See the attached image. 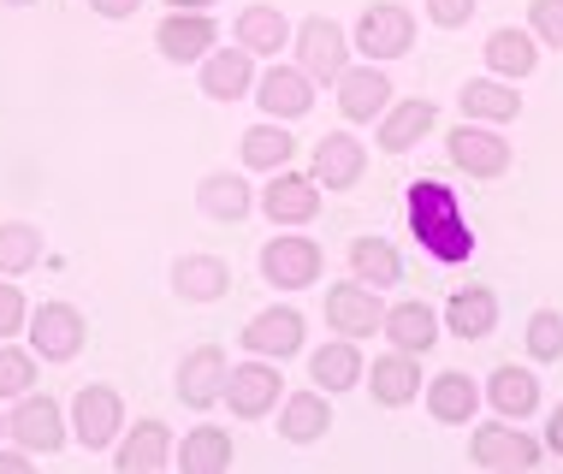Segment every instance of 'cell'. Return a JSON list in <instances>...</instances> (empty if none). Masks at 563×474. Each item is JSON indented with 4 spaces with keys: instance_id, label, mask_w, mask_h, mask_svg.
Here are the masks:
<instances>
[{
    "instance_id": "cell-40",
    "label": "cell",
    "mask_w": 563,
    "mask_h": 474,
    "mask_svg": "<svg viewBox=\"0 0 563 474\" xmlns=\"http://www.w3.org/2000/svg\"><path fill=\"white\" fill-rule=\"evenodd\" d=\"M528 19H534V36L540 42L563 48V0H534V7H528Z\"/></svg>"
},
{
    "instance_id": "cell-15",
    "label": "cell",
    "mask_w": 563,
    "mask_h": 474,
    "mask_svg": "<svg viewBox=\"0 0 563 474\" xmlns=\"http://www.w3.org/2000/svg\"><path fill=\"white\" fill-rule=\"evenodd\" d=\"M243 344H250L255 356H297V350H302V315L297 309L255 315L250 327H243Z\"/></svg>"
},
{
    "instance_id": "cell-32",
    "label": "cell",
    "mask_w": 563,
    "mask_h": 474,
    "mask_svg": "<svg viewBox=\"0 0 563 474\" xmlns=\"http://www.w3.org/2000/svg\"><path fill=\"white\" fill-rule=\"evenodd\" d=\"M285 36H291V30H285L279 7H243V12H238V42H243L250 54H279Z\"/></svg>"
},
{
    "instance_id": "cell-18",
    "label": "cell",
    "mask_w": 563,
    "mask_h": 474,
    "mask_svg": "<svg viewBox=\"0 0 563 474\" xmlns=\"http://www.w3.org/2000/svg\"><path fill=\"white\" fill-rule=\"evenodd\" d=\"M309 84H314L309 71L273 66L267 78L255 84V101H262V107H267L273 119H302V113H309V107H314V101H309Z\"/></svg>"
},
{
    "instance_id": "cell-22",
    "label": "cell",
    "mask_w": 563,
    "mask_h": 474,
    "mask_svg": "<svg viewBox=\"0 0 563 474\" xmlns=\"http://www.w3.org/2000/svg\"><path fill=\"white\" fill-rule=\"evenodd\" d=\"M433 101H404V107H391L386 119H379V148L386 155H404V148H416L421 136L433 131Z\"/></svg>"
},
{
    "instance_id": "cell-3",
    "label": "cell",
    "mask_w": 563,
    "mask_h": 474,
    "mask_svg": "<svg viewBox=\"0 0 563 474\" xmlns=\"http://www.w3.org/2000/svg\"><path fill=\"white\" fill-rule=\"evenodd\" d=\"M445 148H451L456 173H468V178H505L510 173V143H505V136H493V131H481L475 119L456 125L445 136Z\"/></svg>"
},
{
    "instance_id": "cell-25",
    "label": "cell",
    "mask_w": 563,
    "mask_h": 474,
    "mask_svg": "<svg viewBox=\"0 0 563 474\" xmlns=\"http://www.w3.org/2000/svg\"><path fill=\"white\" fill-rule=\"evenodd\" d=\"M327 427H332V409H327L321 392H297L291 404H285V416H279V433L291 439V445H314Z\"/></svg>"
},
{
    "instance_id": "cell-11",
    "label": "cell",
    "mask_w": 563,
    "mask_h": 474,
    "mask_svg": "<svg viewBox=\"0 0 563 474\" xmlns=\"http://www.w3.org/2000/svg\"><path fill=\"white\" fill-rule=\"evenodd\" d=\"M475 463L481 469H534L540 445L528 433H516L510 421H486V427H475Z\"/></svg>"
},
{
    "instance_id": "cell-20",
    "label": "cell",
    "mask_w": 563,
    "mask_h": 474,
    "mask_svg": "<svg viewBox=\"0 0 563 474\" xmlns=\"http://www.w3.org/2000/svg\"><path fill=\"white\" fill-rule=\"evenodd\" d=\"M166 456H173V433H166V421H136V433H125V445H119L113 463L125 474H148V469H166Z\"/></svg>"
},
{
    "instance_id": "cell-43",
    "label": "cell",
    "mask_w": 563,
    "mask_h": 474,
    "mask_svg": "<svg viewBox=\"0 0 563 474\" xmlns=\"http://www.w3.org/2000/svg\"><path fill=\"white\" fill-rule=\"evenodd\" d=\"M89 7H96L101 19H131V12L143 7V0H89Z\"/></svg>"
},
{
    "instance_id": "cell-17",
    "label": "cell",
    "mask_w": 563,
    "mask_h": 474,
    "mask_svg": "<svg viewBox=\"0 0 563 474\" xmlns=\"http://www.w3.org/2000/svg\"><path fill=\"white\" fill-rule=\"evenodd\" d=\"M445 327L456 332V339H486V332L498 327V297H493L486 285L451 290V302H445Z\"/></svg>"
},
{
    "instance_id": "cell-1",
    "label": "cell",
    "mask_w": 563,
    "mask_h": 474,
    "mask_svg": "<svg viewBox=\"0 0 563 474\" xmlns=\"http://www.w3.org/2000/svg\"><path fill=\"white\" fill-rule=\"evenodd\" d=\"M409 232L421 238V250H428L433 262H468V255H475V232H468L463 208H456V196L445 185H433V178L409 185Z\"/></svg>"
},
{
    "instance_id": "cell-7",
    "label": "cell",
    "mask_w": 563,
    "mask_h": 474,
    "mask_svg": "<svg viewBox=\"0 0 563 474\" xmlns=\"http://www.w3.org/2000/svg\"><path fill=\"white\" fill-rule=\"evenodd\" d=\"M225 379H232V368H225L220 344H202V350H190V356L178 362V397H185L190 409L220 404V397H225Z\"/></svg>"
},
{
    "instance_id": "cell-34",
    "label": "cell",
    "mask_w": 563,
    "mask_h": 474,
    "mask_svg": "<svg viewBox=\"0 0 563 474\" xmlns=\"http://www.w3.org/2000/svg\"><path fill=\"white\" fill-rule=\"evenodd\" d=\"M350 267H356V279L362 285H391L404 273V262H398V250H391V243H379V238H356L350 243Z\"/></svg>"
},
{
    "instance_id": "cell-16",
    "label": "cell",
    "mask_w": 563,
    "mask_h": 474,
    "mask_svg": "<svg viewBox=\"0 0 563 474\" xmlns=\"http://www.w3.org/2000/svg\"><path fill=\"white\" fill-rule=\"evenodd\" d=\"M155 42H161L166 59H178V66H185V59H202L214 48V19H208V12H173V19L155 30Z\"/></svg>"
},
{
    "instance_id": "cell-30",
    "label": "cell",
    "mask_w": 563,
    "mask_h": 474,
    "mask_svg": "<svg viewBox=\"0 0 563 474\" xmlns=\"http://www.w3.org/2000/svg\"><path fill=\"white\" fill-rule=\"evenodd\" d=\"M475 404H481V392H475V379H468V374H439L428 386L433 421H468V416H475Z\"/></svg>"
},
{
    "instance_id": "cell-33",
    "label": "cell",
    "mask_w": 563,
    "mask_h": 474,
    "mask_svg": "<svg viewBox=\"0 0 563 474\" xmlns=\"http://www.w3.org/2000/svg\"><path fill=\"white\" fill-rule=\"evenodd\" d=\"M309 374H314V386H327V392H344V386H356V379H362V356H356V344H350V339H339V344L314 350Z\"/></svg>"
},
{
    "instance_id": "cell-2",
    "label": "cell",
    "mask_w": 563,
    "mask_h": 474,
    "mask_svg": "<svg viewBox=\"0 0 563 474\" xmlns=\"http://www.w3.org/2000/svg\"><path fill=\"white\" fill-rule=\"evenodd\" d=\"M409 42H416V19H409V7H398V0H379V7L362 12V24H356V48L362 54L398 59V54H409Z\"/></svg>"
},
{
    "instance_id": "cell-37",
    "label": "cell",
    "mask_w": 563,
    "mask_h": 474,
    "mask_svg": "<svg viewBox=\"0 0 563 474\" xmlns=\"http://www.w3.org/2000/svg\"><path fill=\"white\" fill-rule=\"evenodd\" d=\"M42 262V238L30 225H0V273H24Z\"/></svg>"
},
{
    "instance_id": "cell-36",
    "label": "cell",
    "mask_w": 563,
    "mask_h": 474,
    "mask_svg": "<svg viewBox=\"0 0 563 474\" xmlns=\"http://www.w3.org/2000/svg\"><path fill=\"white\" fill-rule=\"evenodd\" d=\"M202 208L214 213V220H243V213H250V190H243V178L214 173V178L202 185Z\"/></svg>"
},
{
    "instance_id": "cell-10",
    "label": "cell",
    "mask_w": 563,
    "mask_h": 474,
    "mask_svg": "<svg viewBox=\"0 0 563 474\" xmlns=\"http://www.w3.org/2000/svg\"><path fill=\"white\" fill-rule=\"evenodd\" d=\"M262 208L273 225H302L321 213V185L314 178H297V173H273V185L262 190Z\"/></svg>"
},
{
    "instance_id": "cell-42",
    "label": "cell",
    "mask_w": 563,
    "mask_h": 474,
    "mask_svg": "<svg viewBox=\"0 0 563 474\" xmlns=\"http://www.w3.org/2000/svg\"><path fill=\"white\" fill-rule=\"evenodd\" d=\"M19 327H24V297L12 285H0V339H12Z\"/></svg>"
},
{
    "instance_id": "cell-46",
    "label": "cell",
    "mask_w": 563,
    "mask_h": 474,
    "mask_svg": "<svg viewBox=\"0 0 563 474\" xmlns=\"http://www.w3.org/2000/svg\"><path fill=\"white\" fill-rule=\"evenodd\" d=\"M166 7H178V12H202V7H214V0H166Z\"/></svg>"
},
{
    "instance_id": "cell-12",
    "label": "cell",
    "mask_w": 563,
    "mask_h": 474,
    "mask_svg": "<svg viewBox=\"0 0 563 474\" xmlns=\"http://www.w3.org/2000/svg\"><path fill=\"white\" fill-rule=\"evenodd\" d=\"M327 320L344 332V339H368L374 327H386V309L368 285H332L327 290Z\"/></svg>"
},
{
    "instance_id": "cell-13",
    "label": "cell",
    "mask_w": 563,
    "mask_h": 474,
    "mask_svg": "<svg viewBox=\"0 0 563 474\" xmlns=\"http://www.w3.org/2000/svg\"><path fill=\"white\" fill-rule=\"evenodd\" d=\"M225 397H232V416H243V421L267 416V409L279 404V368H267V362L232 368V379H225Z\"/></svg>"
},
{
    "instance_id": "cell-44",
    "label": "cell",
    "mask_w": 563,
    "mask_h": 474,
    "mask_svg": "<svg viewBox=\"0 0 563 474\" xmlns=\"http://www.w3.org/2000/svg\"><path fill=\"white\" fill-rule=\"evenodd\" d=\"M30 469V451H0V474H24Z\"/></svg>"
},
{
    "instance_id": "cell-41",
    "label": "cell",
    "mask_w": 563,
    "mask_h": 474,
    "mask_svg": "<svg viewBox=\"0 0 563 474\" xmlns=\"http://www.w3.org/2000/svg\"><path fill=\"white\" fill-rule=\"evenodd\" d=\"M468 12H475V0H428V19H433V24H445V30L468 24Z\"/></svg>"
},
{
    "instance_id": "cell-5",
    "label": "cell",
    "mask_w": 563,
    "mask_h": 474,
    "mask_svg": "<svg viewBox=\"0 0 563 474\" xmlns=\"http://www.w3.org/2000/svg\"><path fill=\"white\" fill-rule=\"evenodd\" d=\"M262 273L279 290H302L321 279V243L314 238H273L262 250Z\"/></svg>"
},
{
    "instance_id": "cell-27",
    "label": "cell",
    "mask_w": 563,
    "mask_h": 474,
    "mask_svg": "<svg viewBox=\"0 0 563 474\" xmlns=\"http://www.w3.org/2000/svg\"><path fill=\"white\" fill-rule=\"evenodd\" d=\"M534 36H528V30H493V36H486V66L498 71V78H528V71H534Z\"/></svg>"
},
{
    "instance_id": "cell-48",
    "label": "cell",
    "mask_w": 563,
    "mask_h": 474,
    "mask_svg": "<svg viewBox=\"0 0 563 474\" xmlns=\"http://www.w3.org/2000/svg\"><path fill=\"white\" fill-rule=\"evenodd\" d=\"M0 433H7V421H0Z\"/></svg>"
},
{
    "instance_id": "cell-6",
    "label": "cell",
    "mask_w": 563,
    "mask_h": 474,
    "mask_svg": "<svg viewBox=\"0 0 563 474\" xmlns=\"http://www.w3.org/2000/svg\"><path fill=\"white\" fill-rule=\"evenodd\" d=\"M297 54H302V71H309V78L314 84H339L344 78V30L339 24H332V19H309V24H302L297 30Z\"/></svg>"
},
{
    "instance_id": "cell-26",
    "label": "cell",
    "mask_w": 563,
    "mask_h": 474,
    "mask_svg": "<svg viewBox=\"0 0 563 474\" xmlns=\"http://www.w3.org/2000/svg\"><path fill=\"white\" fill-rule=\"evenodd\" d=\"M178 463H185V474H220V469H232V433H225V427H196V433H185Z\"/></svg>"
},
{
    "instance_id": "cell-14",
    "label": "cell",
    "mask_w": 563,
    "mask_h": 474,
    "mask_svg": "<svg viewBox=\"0 0 563 474\" xmlns=\"http://www.w3.org/2000/svg\"><path fill=\"white\" fill-rule=\"evenodd\" d=\"M362 166H368V155H362V143L356 136H321L314 143V185H327V190H350L362 178Z\"/></svg>"
},
{
    "instance_id": "cell-29",
    "label": "cell",
    "mask_w": 563,
    "mask_h": 474,
    "mask_svg": "<svg viewBox=\"0 0 563 474\" xmlns=\"http://www.w3.org/2000/svg\"><path fill=\"white\" fill-rule=\"evenodd\" d=\"M516 84H498V78H475L463 84V113L468 119H486V125H498V119H516Z\"/></svg>"
},
{
    "instance_id": "cell-38",
    "label": "cell",
    "mask_w": 563,
    "mask_h": 474,
    "mask_svg": "<svg viewBox=\"0 0 563 474\" xmlns=\"http://www.w3.org/2000/svg\"><path fill=\"white\" fill-rule=\"evenodd\" d=\"M30 386H36V356L0 344V397H24Z\"/></svg>"
},
{
    "instance_id": "cell-31",
    "label": "cell",
    "mask_w": 563,
    "mask_h": 474,
    "mask_svg": "<svg viewBox=\"0 0 563 474\" xmlns=\"http://www.w3.org/2000/svg\"><path fill=\"white\" fill-rule=\"evenodd\" d=\"M416 392H421V368H416V356H409V350L374 362V397H379V404H409Z\"/></svg>"
},
{
    "instance_id": "cell-23",
    "label": "cell",
    "mask_w": 563,
    "mask_h": 474,
    "mask_svg": "<svg viewBox=\"0 0 563 474\" xmlns=\"http://www.w3.org/2000/svg\"><path fill=\"white\" fill-rule=\"evenodd\" d=\"M386 101H391L386 71L362 66V71H344V78H339V107H344V119H374V113H386Z\"/></svg>"
},
{
    "instance_id": "cell-45",
    "label": "cell",
    "mask_w": 563,
    "mask_h": 474,
    "mask_svg": "<svg viewBox=\"0 0 563 474\" xmlns=\"http://www.w3.org/2000/svg\"><path fill=\"white\" fill-rule=\"evenodd\" d=\"M545 445H552V451L563 456V404L552 409V427H545Z\"/></svg>"
},
{
    "instance_id": "cell-24",
    "label": "cell",
    "mask_w": 563,
    "mask_h": 474,
    "mask_svg": "<svg viewBox=\"0 0 563 474\" xmlns=\"http://www.w3.org/2000/svg\"><path fill=\"white\" fill-rule=\"evenodd\" d=\"M250 84H255V54H250V48H243V54H208L202 89H208L214 101H238Z\"/></svg>"
},
{
    "instance_id": "cell-8",
    "label": "cell",
    "mask_w": 563,
    "mask_h": 474,
    "mask_svg": "<svg viewBox=\"0 0 563 474\" xmlns=\"http://www.w3.org/2000/svg\"><path fill=\"white\" fill-rule=\"evenodd\" d=\"M71 421H78V439L89 451L113 445L119 439V421H125V404H119L113 386H84L78 404H71Z\"/></svg>"
},
{
    "instance_id": "cell-39",
    "label": "cell",
    "mask_w": 563,
    "mask_h": 474,
    "mask_svg": "<svg viewBox=\"0 0 563 474\" xmlns=\"http://www.w3.org/2000/svg\"><path fill=\"white\" fill-rule=\"evenodd\" d=\"M528 350H534L540 362H558L563 356V315L540 309L534 320H528Z\"/></svg>"
},
{
    "instance_id": "cell-35",
    "label": "cell",
    "mask_w": 563,
    "mask_h": 474,
    "mask_svg": "<svg viewBox=\"0 0 563 474\" xmlns=\"http://www.w3.org/2000/svg\"><path fill=\"white\" fill-rule=\"evenodd\" d=\"M291 148H297V143H291L279 125H255L250 136H243V161L262 166V173H279V166L291 161Z\"/></svg>"
},
{
    "instance_id": "cell-19",
    "label": "cell",
    "mask_w": 563,
    "mask_h": 474,
    "mask_svg": "<svg viewBox=\"0 0 563 474\" xmlns=\"http://www.w3.org/2000/svg\"><path fill=\"white\" fill-rule=\"evenodd\" d=\"M386 339L409 350V356H428V350L439 344V315L428 309V302H398V309L386 315Z\"/></svg>"
},
{
    "instance_id": "cell-47",
    "label": "cell",
    "mask_w": 563,
    "mask_h": 474,
    "mask_svg": "<svg viewBox=\"0 0 563 474\" xmlns=\"http://www.w3.org/2000/svg\"><path fill=\"white\" fill-rule=\"evenodd\" d=\"M0 7H30V0H0Z\"/></svg>"
},
{
    "instance_id": "cell-4",
    "label": "cell",
    "mask_w": 563,
    "mask_h": 474,
    "mask_svg": "<svg viewBox=\"0 0 563 474\" xmlns=\"http://www.w3.org/2000/svg\"><path fill=\"white\" fill-rule=\"evenodd\" d=\"M30 350L48 362H71L84 350V315L71 309V302H42L36 315H30Z\"/></svg>"
},
{
    "instance_id": "cell-9",
    "label": "cell",
    "mask_w": 563,
    "mask_h": 474,
    "mask_svg": "<svg viewBox=\"0 0 563 474\" xmlns=\"http://www.w3.org/2000/svg\"><path fill=\"white\" fill-rule=\"evenodd\" d=\"M7 433L19 439L24 451H42V456L66 445V421H59V404H54V397H30V392H24V404L12 409Z\"/></svg>"
},
{
    "instance_id": "cell-28",
    "label": "cell",
    "mask_w": 563,
    "mask_h": 474,
    "mask_svg": "<svg viewBox=\"0 0 563 474\" xmlns=\"http://www.w3.org/2000/svg\"><path fill=\"white\" fill-rule=\"evenodd\" d=\"M486 397H493V409H498L505 421H510V416L522 421V416H534V404H540V379L522 374V368H498L493 386H486Z\"/></svg>"
},
{
    "instance_id": "cell-21",
    "label": "cell",
    "mask_w": 563,
    "mask_h": 474,
    "mask_svg": "<svg viewBox=\"0 0 563 474\" xmlns=\"http://www.w3.org/2000/svg\"><path fill=\"white\" fill-rule=\"evenodd\" d=\"M173 285H178V297H190V302H214L232 290V273H225L220 255H185V262L173 267Z\"/></svg>"
}]
</instances>
